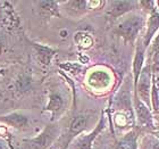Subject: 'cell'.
Instances as JSON below:
<instances>
[{
  "instance_id": "cell-1",
  "label": "cell",
  "mask_w": 159,
  "mask_h": 149,
  "mask_svg": "<svg viewBox=\"0 0 159 149\" xmlns=\"http://www.w3.org/2000/svg\"><path fill=\"white\" fill-rule=\"evenodd\" d=\"M146 23L147 21L142 15H133L119 22L114 32L122 37L126 42L134 43L140 32L146 29Z\"/></svg>"
},
{
  "instance_id": "cell-2",
  "label": "cell",
  "mask_w": 159,
  "mask_h": 149,
  "mask_svg": "<svg viewBox=\"0 0 159 149\" xmlns=\"http://www.w3.org/2000/svg\"><path fill=\"white\" fill-rule=\"evenodd\" d=\"M59 137V128L57 124L51 123L47 125L40 134L31 139H24L22 141V149H51L52 143Z\"/></svg>"
},
{
  "instance_id": "cell-3",
  "label": "cell",
  "mask_w": 159,
  "mask_h": 149,
  "mask_svg": "<svg viewBox=\"0 0 159 149\" xmlns=\"http://www.w3.org/2000/svg\"><path fill=\"white\" fill-rule=\"evenodd\" d=\"M152 70L151 65L148 63L144 65L142 72L140 74L139 81L134 88V95L147 106L151 107V88H152Z\"/></svg>"
},
{
  "instance_id": "cell-4",
  "label": "cell",
  "mask_w": 159,
  "mask_h": 149,
  "mask_svg": "<svg viewBox=\"0 0 159 149\" xmlns=\"http://www.w3.org/2000/svg\"><path fill=\"white\" fill-rule=\"evenodd\" d=\"M20 21L13 5L9 1L0 0V31L3 32H15L20 30Z\"/></svg>"
},
{
  "instance_id": "cell-5",
  "label": "cell",
  "mask_w": 159,
  "mask_h": 149,
  "mask_svg": "<svg viewBox=\"0 0 159 149\" xmlns=\"http://www.w3.org/2000/svg\"><path fill=\"white\" fill-rule=\"evenodd\" d=\"M66 104V99L63 93L60 91L51 90L48 97V103L43 112H49L51 114V123H55V121L64 113Z\"/></svg>"
},
{
  "instance_id": "cell-6",
  "label": "cell",
  "mask_w": 159,
  "mask_h": 149,
  "mask_svg": "<svg viewBox=\"0 0 159 149\" xmlns=\"http://www.w3.org/2000/svg\"><path fill=\"white\" fill-rule=\"evenodd\" d=\"M90 119L91 117L88 114H77V115H75L72 119V121L70 123L68 131H67V140L66 142H65L66 146L70 145V142L74 138H76L79 134H81L83 131H85L88 129Z\"/></svg>"
},
{
  "instance_id": "cell-7",
  "label": "cell",
  "mask_w": 159,
  "mask_h": 149,
  "mask_svg": "<svg viewBox=\"0 0 159 149\" xmlns=\"http://www.w3.org/2000/svg\"><path fill=\"white\" fill-rule=\"evenodd\" d=\"M159 31V10L157 8L149 14V17L147 20L146 29H144V35L142 38V42L146 48L149 47L153 38L156 37Z\"/></svg>"
},
{
  "instance_id": "cell-8",
  "label": "cell",
  "mask_w": 159,
  "mask_h": 149,
  "mask_svg": "<svg viewBox=\"0 0 159 149\" xmlns=\"http://www.w3.org/2000/svg\"><path fill=\"white\" fill-rule=\"evenodd\" d=\"M133 105H134V110L138 122L141 125L148 126V128H153V116L149 106L141 101L138 97L134 95L133 97Z\"/></svg>"
},
{
  "instance_id": "cell-9",
  "label": "cell",
  "mask_w": 159,
  "mask_h": 149,
  "mask_svg": "<svg viewBox=\"0 0 159 149\" xmlns=\"http://www.w3.org/2000/svg\"><path fill=\"white\" fill-rule=\"evenodd\" d=\"M139 3V1H126V0H124V1H110V7L107 15L111 20H117L123 15L136 9Z\"/></svg>"
},
{
  "instance_id": "cell-10",
  "label": "cell",
  "mask_w": 159,
  "mask_h": 149,
  "mask_svg": "<svg viewBox=\"0 0 159 149\" xmlns=\"http://www.w3.org/2000/svg\"><path fill=\"white\" fill-rule=\"evenodd\" d=\"M146 49L147 48L144 47L142 41H139L135 49L134 60H133V82H134V88H135L136 83L139 81L140 74H141L143 67H144V63H146Z\"/></svg>"
},
{
  "instance_id": "cell-11",
  "label": "cell",
  "mask_w": 159,
  "mask_h": 149,
  "mask_svg": "<svg viewBox=\"0 0 159 149\" xmlns=\"http://www.w3.org/2000/svg\"><path fill=\"white\" fill-rule=\"evenodd\" d=\"M0 123L11 126L14 129L23 130L29 125V117L22 113H10L7 115H0Z\"/></svg>"
},
{
  "instance_id": "cell-12",
  "label": "cell",
  "mask_w": 159,
  "mask_h": 149,
  "mask_svg": "<svg viewBox=\"0 0 159 149\" xmlns=\"http://www.w3.org/2000/svg\"><path fill=\"white\" fill-rule=\"evenodd\" d=\"M32 48L34 49V53L37 55V58L39 63L44 67H48L51 64L53 56L56 55V50L52 49L51 47L44 46V44H40L37 42H30Z\"/></svg>"
},
{
  "instance_id": "cell-13",
  "label": "cell",
  "mask_w": 159,
  "mask_h": 149,
  "mask_svg": "<svg viewBox=\"0 0 159 149\" xmlns=\"http://www.w3.org/2000/svg\"><path fill=\"white\" fill-rule=\"evenodd\" d=\"M103 128H105V117H103V115H101V117H100V119H99V123H98V125L96 126V129L93 130L92 132H90L89 134L80 137L79 139L76 140V148L77 149H92L93 140L96 139V137L102 131Z\"/></svg>"
},
{
  "instance_id": "cell-14",
  "label": "cell",
  "mask_w": 159,
  "mask_h": 149,
  "mask_svg": "<svg viewBox=\"0 0 159 149\" xmlns=\"http://www.w3.org/2000/svg\"><path fill=\"white\" fill-rule=\"evenodd\" d=\"M111 77L107 72L105 71H94L92 73H90L88 82L92 88L96 89H103L110 84Z\"/></svg>"
},
{
  "instance_id": "cell-15",
  "label": "cell",
  "mask_w": 159,
  "mask_h": 149,
  "mask_svg": "<svg viewBox=\"0 0 159 149\" xmlns=\"http://www.w3.org/2000/svg\"><path fill=\"white\" fill-rule=\"evenodd\" d=\"M40 14L44 17L49 16H60L59 13V5L58 1H38Z\"/></svg>"
},
{
  "instance_id": "cell-16",
  "label": "cell",
  "mask_w": 159,
  "mask_h": 149,
  "mask_svg": "<svg viewBox=\"0 0 159 149\" xmlns=\"http://www.w3.org/2000/svg\"><path fill=\"white\" fill-rule=\"evenodd\" d=\"M116 149H138L136 145V133L134 131H131L127 133L123 139L118 141Z\"/></svg>"
},
{
  "instance_id": "cell-17",
  "label": "cell",
  "mask_w": 159,
  "mask_h": 149,
  "mask_svg": "<svg viewBox=\"0 0 159 149\" xmlns=\"http://www.w3.org/2000/svg\"><path fill=\"white\" fill-rule=\"evenodd\" d=\"M151 107L155 113L159 112V77L152 76V88H151Z\"/></svg>"
},
{
  "instance_id": "cell-18",
  "label": "cell",
  "mask_w": 159,
  "mask_h": 149,
  "mask_svg": "<svg viewBox=\"0 0 159 149\" xmlns=\"http://www.w3.org/2000/svg\"><path fill=\"white\" fill-rule=\"evenodd\" d=\"M138 149H159V139L152 134H146L138 145Z\"/></svg>"
},
{
  "instance_id": "cell-19",
  "label": "cell",
  "mask_w": 159,
  "mask_h": 149,
  "mask_svg": "<svg viewBox=\"0 0 159 149\" xmlns=\"http://www.w3.org/2000/svg\"><path fill=\"white\" fill-rule=\"evenodd\" d=\"M67 5L68 9L74 14H82L88 9V1L85 0H73V1H66L64 2Z\"/></svg>"
},
{
  "instance_id": "cell-20",
  "label": "cell",
  "mask_w": 159,
  "mask_h": 149,
  "mask_svg": "<svg viewBox=\"0 0 159 149\" xmlns=\"http://www.w3.org/2000/svg\"><path fill=\"white\" fill-rule=\"evenodd\" d=\"M75 41L77 42V44L83 48H89L92 44V39L90 35L85 33H77L75 35Z\"/></svg>"
},
{
  "instance_id": "cell-21",
  "label": "cell",
  "mask_w": 159,
  "mask_h": 149,
  "mask_svg": "<svg viewBox=\"0 0 159 149\" xmlns=\"http://www.w3.org/2000/svg\"><path fill=\"white\" fill-rule=\"evenodd\" d=\"M151 70H152L153 75H157L159 73V53L155 54L152 56V62H151Z\"/></svg>"
},
{
  "instance_id": "cell-22",
  "label": "cell",
  "mask_w": 159,
  "mask_h": 149,
  "mask_svg": "<svg viewBox=\"0 0 159 149\" xmlns=\"http://www.w3.org/2000/svg\"><path fill=\"white\" fill-rule=\"evenodd\" d=\"M150 44H151L150 51H151V57H152L155 54L159 53V33H157V35L153 38V40L151 41Z\"/></svg>"
},
{
  "instance_id": "cell-23",
  "label": "cell",
  "mask_w": 159,
  "mask_h": 149,
  "mask_svg": "<svg viewBox=\"0 0 159 149\" xmlns=\"http://www.w3.org/2000/svg\"><path fill=\"white\" fill-rule=\"evenodd\" d=\"M106 5L105 1H88V8L89 9H96V8H101V6Z\"/></svg>"
},
{
  "instance_id": "cell-24",
  "label": "cell",
  "mask_w": 159,
  "mask_h": 149,
  "mask_svg": "<svg viewBox=\"0 0 159 149\" xmlns=\"http://www.w3.org/2000/svg\"><path fill=\"white\" fill-rule=\"evenodd\" d=\"M0 149H11L9 142H7L6 140H3L0 138Z\"/></svg>"
},
{
  "instance_id": "cell-25",
  "label": "cell",
  "mask_w": 159,
  "mask_h": 149,
  "mask_svg": "<svg viewBox=\"0 0 159 149\" xmlns=\"http://www.w3.org/2000/svg\"><path fill=\"white\" fill-rule=\"evenodd\" d=\"M3 49H5V39H3V37H1V34H0V55L2 54Z\"/></svg>"
},
{
  "instance_id": "cell-26",
  "label": "cell",
  "mask_w": 159,
  "mask_h": 149,
  "mask_svg": "<svg viewBox=\"0 0 159 149\" xmlns=\"http://www.w3.org/2000/svg\"><path fill=\"white\" fill-rule=\"evenodd\" d=\"M67 147H68V146H66V145H64V146L61 147V148H60V149H67Z\"/></svg>"
},
{
  "instance_id": "cell-27",
  "label": "cell",
  "mask_w": 159,
  "mask_h": 149,
  "mask_svg": "<svg viewBox=\"0 0 159 149\" xmlns=\"http://www.w3.org/2000/svg\"><path fill=\"white\" fill-rule=\"evenodd\" d=\"M51 149H52V148H51Z\"/></svg>"
}]
</instances>
